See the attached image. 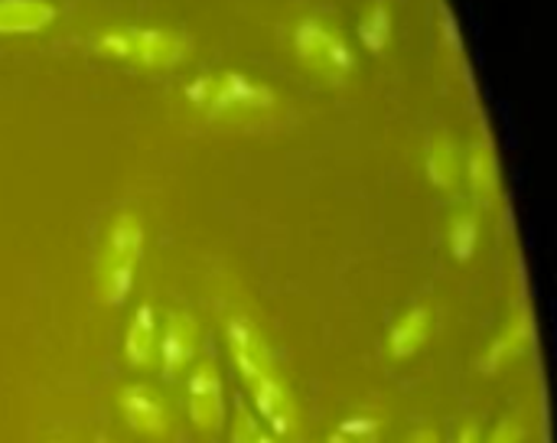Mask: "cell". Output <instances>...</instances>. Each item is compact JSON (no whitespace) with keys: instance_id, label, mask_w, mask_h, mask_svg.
Listing matches in <instances>:
<instances>
[{"instance_id":"obj_1","label":"cell","mask_w":557,"mask_h":443,"mask_svg":"<svg viewBox=\"0 0 557 443\" xmlns=\"http://www.w3.org/2000/svg\"><path fill=\"white\" fill-rule=\"evenodd\" d=\"M183 98L189 101V108L215 121H245L255 114H268L277 104V95L264 82L232 69L196 75L183 88Z\"/></svg>"},{"instance_id":"obj_2","label":"cell","mask_w":557,"mask_h":443,"mask_svg":"<svg viewBox=\"0 0 557 443\" xmlns=\"http://www.w3.org/2000/svg\"><path fill=\"white\" fill-rule=\"evenodd\" d=\"M98 52L140 69H173L186 59L189 39L160 26H117L95 39Z\"/></svg>"},{"instance_id":"obj_3","label":"cell","mask_w":557,"mask_h":443,"mask_svg":"<svg viewBox=\"0 0 557 443\" xmlns=\"http://www.w3.org/2000/svg\"><path fill=\"white\" fill-rule=\"evenodd\" d=\"M144 258V219L134 209H124L111 229L101 255V300L121 307L137 281V264Z\"/></svg>"},{"instance_id":"obj_4","label":"cell","mask_w":557,"mask_h":443,"mask_svg":"<svg viewBox=\"0 0 557 443\" xmlns=\"http://www.w3.org/2000/svg\"><path fill=\"white\" fill-rule=\"evenodd\" d=\"M294 49L300 62L320 78L346 82L356 72V52L349 49V42L317 16H307L294 26Z\"/></svg>"},{"instance_id":"obj_5","label":"cell","mask_w":557,"mask_h":443,"mask_svg":"<svg viewBox=\"0 0 557 443\" xmlns=\"http://www.w3.org/2000/svg\"><path fill=\"white\" fill-rule=\"evenodd\" d=\"M225 343L232 353V362L245 385H255L264 376H274V356L261 336V330L248 317H228L225 323Z\"/></svg>"},{"instance_id":"obj_6","label":"cell","mask_w":557,"mask_h":443,"mask_svg":"<svg viewBox=\"0 0 557 443\" xmlns=\"http://www.w3.org/2000/svg\"><path fill=\"white\" fill-rule=\"evenodd\" d=\"M186 411L196 431L212 434L222 428L225 421V395H222V379L215 372V366L202 362L186 385Z\"/></svg>"},{"instance_id":"obj_7","label":"cell","mask_w":557,"mask_h":443,"mask_svg":"<svg viewBox=\"0 0 557 443\" xmlns=\"http://www.w3.org/2000/svg\"><path fill=\"white\" fill-rule=\"evenodd\" d=\"M196 349H199V323L183 310L170 313L166 330L157 340V356H160L163 379H176L193 362Z\"/></svg>"},{"instance_id":"obj_8","label":"cell","mask_w":557,"mask_h":443,"mask_svg":"<svg viewBox=\"0 0 557 443\" xmlns=\"http://www.w3.org/2000/svg\"><path fill=\"white\" fill-rule=\"evenodd\" d=\"M117 408H121V415H124V421H127V428L134 434L160 438L170 428V415H166L160 395L153 389H147V385H127V389H121Z\"/></svg>"},{"instance_id":"obj_9","label":"cell","mask_w":557,"mask_h":443,"mask_svg":"<svg viewBox=\"0 0 557 443\" xmlns=\"http://www.w3.org/2000/svg\"><path fill=\"white\" fill-rule=\"evenodd\" d=\"M248 389H251V398H255V408H258L261 421H268V428L277 438H290L294 428H297V408H294V398H290L287 385L277 379V372L258 379Z\"/></svg>"},{"instance_id":"obj_10","label":"cell","mask_w":557,"mask_h":443,"mask_svg":"<svg viewBox=\"0 0 557 443\" xmlns=\"http://www.w3.org/2000/svg\"><path fill=\"white\" fill-rule=\"evenodd\" d=\"M532 343H535V320L529 313H516L503 327V333L490 343V349L483 356V372L486 376L503 372L509 362H516L519 356H525L532 349Z\"/></svg>"},{"instance_id":"obj_11","label":"cell","mask_w":557,"mask_h":443,"mask_svg":"<svg viewBox=\"0 0 557 443\" xmlns=\"http://www.w3.org/2000/svg\"><path fill=\"white\" fill-rule=\"evenodd\" d=\"M467 183L470 193L476 199V206H493L503 193V173H499V160L496 150L490 144V137L473 140L470 157H467Z\"/></svg>"},{"instance_id":"obj_12","label":"cell","mask_w":557,"mask_h":443,"mask_svg":"<svg viewBox=\"0 0 557 443\" xmlns=\"http://www.w3.org/2000/svg\"><path fill=\"white\" fill-rule=\"evenodd\" d=\"M55 20L49 0H0V36H29L42 33Z\"/></svg>"},{"instance_id":"obj_13","label":"cell","mask_w":557,"mask_h":443,"mask_svg":"<svg viewBox=\"0 0 557 443\" xmlns=\"http://www.w3.org/2000/svg\"><path fill=\"white\" fill-rule=\"evenodd\" d=\"M434 330V313L431 307H411L388 333V356L392 359H411L414 353L424 349Z\"/></svg>"},{"instance_id":"obj_14","label":"cell","mask_w":557,"mask_h":443,"mask_svg":"<svg viewBox=\"0 0 557 443\" xmlns=\"http://www.w3.org/2000/svg\"><path fill=\"white\" fill-rule=\"evenodd\" d=\"M124 359L134 369H147L157 359V313L150 304H140L134 310V320L124 336Z\"/></svg>"},{"instance_id":"obj_15","label":"cell","mask_w":557,"mask_h":443,"mask_svg":"<svg viewBox=\"0 0 557 443\" xmlns=\"http://www.w3.org/2000/svg\"><path fill=\"white\" fill-rule=\"evenodd\" d=\"M424 170H428V180H431L437 189H444V193L457 189L460 173H463V163H460V150H457V144H454L447 134H437V137L428 144Z\"/></svg>"},{"instance_id":"obj_16","label":"cell","mask_w":557,"mask_h":443,"mask_svg":"<svg viewBox=\"0 0 557 443\" xmlns=\"http://www.w3.org/2000/svg\"><path fill=\"white\" fill-rule=\"evenodd\" d=\"M392 33H395V20H392V10L385 0H372L359 20V39L369 52H385L388 42H392Z\"/></svg>"},{"instance_id":"obj_17","label":"cell","mask_w":557,"mask_h":443,"mask_svg":"<svg viewBox=\"0 0 557 443\" xmlns=\"http://www.w3.org/2000/svg\"><path fill=\"white\" fill-rule=\"evenodd\" d=\"M447 248L457 261H470L480 248V216L476 209H460L447 225Z\"/></svg>"},{"instance_id":"obj_18","label":"cell","mask_w":557,"mask_h":443,"mask_svg":"<svg viewBox=\"0 0 557 443\" xmlns=\"http://www.w3.org/2000/svg\"><path fill=\"white\" fill-rule=\"evenodd\" d=\"M382 428L385 421L379 415H352L330 434V443H379Z\"/></svg>"},{"instance_id":"obj_19","label":"cell","mask_w":557,"mask_h":443,"mask_svg":"<svg viewBox=\"0 0 557 443\" xmlns=\"http://www.w3.org/2000/svg\"><path fill=\"white\" fill-rule=\"evenodd\" d=\"M490 443H525V424L519 418H506L499 421V428L493 431Z\"/></svg>"},{"instance_id":"obj_20","label":"cell","mask_w":557,"mask_h":443,"mask_svg":"<svg viewBox=\"0 0 557 443\" xmlns=\"http://www.w3.org/2000/svg\"><path fill=\"white\" fill-rule=\"evenodd\" d=\"M441 29H444V39H447V46L460 56L463 52V42H460V26H457V20L450 16V10L447 7H441Z\"/></svg>"},{"instance_id":"obj_21","label":"cell","mask_w":557,"mask_h":443,"mask_svg":"<svg viewBox=\"0 0 557 443\" xmlns=\"http://www.w3.org/2000/svg\"><path fill=\"white\" fill-rule=\"evenodd\" d=\"M408 443H441V438H437L434 428H418V431L408 438Z\"/></svg>"},{"instance_id":"obj_22","label":"cell","mask_w":557,"mask_h":443,"mask_svg":"<svg viewBox=\"0 0 557 443\" xmlns=\"http://www.w3.org/2000/svg\"><path fill=\"white\" fill-rule=\"evenodd\" d=\"M457 443H480V428H476V424H463Z\"/></svg>"},{"instance_id":"obj_23","label":"cell","mask_w":557,"mask_h":443,"mask_svg":"<svg viewBox=\"0 0 557 443\" xmlns=\"http://www.w3.org/2000/svg\"><path fill=\"white\" fill-rule=\"evenodd\" d=\"M255 443H274V441H271V434H261Z\"/></svg>"},{"instance_id":"obj_24","label":"cell","mask_w":557,"mask_h":443,"mask_svg":"<svg viewBox=\"0 0 557 443\" xmlns=\"http://www.w3.org/2000/svg\"><path fill=\"white\" fill-rule=\"evenodd\" d=\"M98 443H104V441H98Z\"/></svg>"}]
</instances>
